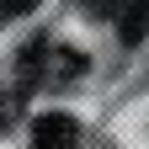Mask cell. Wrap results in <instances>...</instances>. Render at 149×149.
Instances as JSON below:
<instances>
[{"label":"cell","mask_w":149,"mask_h":149,"mask_svg":"<svg viewBox=\"0 0 149 149\" xmlns=\"http://www.w3.org/2000/svg\"><path fill=\"white\" fill-rule=\"evenodd\" d=\"M85 11L101 16V22H112V27H117V37H123L128 48L149 32V0H85Z\"/></svg>","instance_id":"6da1fadb"},{"label":"cell","mask_w":149,"mask_h":149,"mask_svg":"<svg viewBox=\"0 0 149 149\" xmlns=\"http://www.w3.org/2000/svg\"><path fill=\"white\" fill-rule=\"evenodd\" d=\"M32 144L37 149H69V144H80V123L64 117V112H48V117L32 123Z\"/></svg>","instance_id":"7a4b0ae2"},{"label":"cell","mask_w":149,"mask_h":149,"mask_svg":"<svg viewBox=\"0 0 149 149\" xmlns=\"http://www.w3.org/2000/svg\"><path fill=\"white\" fill-rule=\"evenodd\" d=\"M37 0H0V22H11V16H27Z\"/></svg>","instance_id":"3957f363"},{"label":"cell","mask_w":149,"mask_h":149,"mask_svg":"<svg viewBox=\"0 0 149 149\" xmlns=\"http://www.w3.org/2000/svg\"><path fill=\"white\" fill-rule=\"evenodd\" d=\"M0 123H6V107H0Z\"/></svg>","instance_id":"277c9868"}]
</instances>
